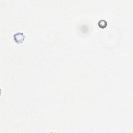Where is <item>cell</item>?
I'll return each mask as SVG.
<instances>
[{
	"label": "cell",
	"mask_w": 133,
	"mask_h": 133,
	"mask_svg": "<svg viewBox=\"0 0 133 133\" xmlns=\"http://www.w3.org/2000/svg\"><path fill=\"white\" fill-rule=\"evenodd\" d=\"M13 37L15 42L16 43L19 44L22 43L24 41L25 36L23 33L21 32H18L14 34Z\"/></svg>",
	"instance_id": "cell-1"
},
{
	"label": "cell",
	"mask_w": 133,
	"mask_h": 133,
	"mask_svg": "<svg viewBox=\"0 0 133 133\" xmlns=\"http://www.w3.org/2000/svg\"><path fill=\"white\" fill-rule=\"evenodd\" d=\"M98 26L101 28V29H104L105 28L108 24L107 21L104 20V19H101L98 21Z\"/></svg>",
	"instance_id": "cell-2"
}]
</instances>
